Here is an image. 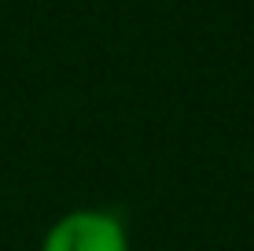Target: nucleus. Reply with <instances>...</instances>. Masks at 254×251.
<instances>
[{
	"label": "nucleus",
	"mask_w": 254,
	"mask_h": 251,
	"mask_svg": "<svg viewBox=\"0 0 254 251\" xmlns=\"http://www.w3.org/2000/svg\"><path fill=\"white\" fill-rule=\"evenodd\" d=\"M37 251H133L122 214L107 207H74L45 229Z\"/></svg>",
	"instance_id": "obj_1"
}]
</instances>
